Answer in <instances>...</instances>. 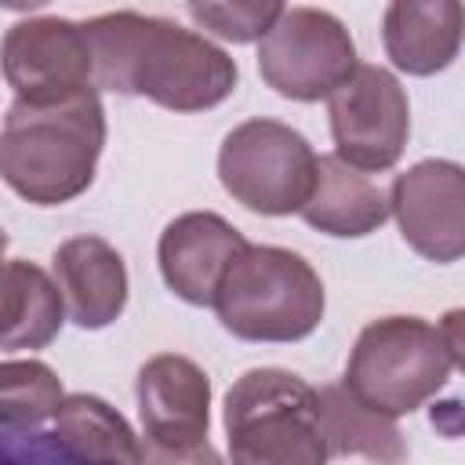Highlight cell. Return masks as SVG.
Here are the masks:
<instances>
[{"instance_id":"cell-1","label":"cell","mask_w":465,"mask_h":465,"mask_svg":"<svg viewBox=\"0 0 465 465\" xmlns=\"http://www.w3.org/2000/svg\"><path fill=\"white\" fill-rule=\"evenodd\" d=\"M80 25L91 44L94 91L142 94L171 113H203L236 91L232 54L171 18L105 11Z\"/></svg>"},{"instance_id":"cell-2","label":"cell","mask_w":465,"mask_h":465,"mask_svg":"<svg viewBox=\"0 0 465 465\" xmlns=\"http://www.w3.org/2000/svg\"><path fill=\"white\" fill-rule=\"evenodd\" d=\"M105 149V109L94 87L47 102H11L0 131V182L36 207L84 196Z\"/></svg>"},{"instance_id":"cell-3","label":"cell","mask_w":465,"mask_h":465,"mask_svg":"<svg viewBox=\"0 0 465 465\" xmlns=\"http://www.w3.org/2000/svg\"><path fill=\"white\" fill-rule=\"evenodd\" d=\"M461 312H447L440 323L421 316L371 320L349 352L341 385L367 411L396 421L425 407L461 367Z\"/></svg>"},{"instance_id":"cell-4","label":"cell","mask_w":465,"mask_h":465,"mask_svg":"<svg viewBox=\"0 0 465 465\" xmlns=\"http://www.w3.org/2000/svg\"><path fill=\"white\" fill-rule=\"evenodd\" d=\"M211 309L240 341H302L320 327L327 294L298 251L247 243L225 269Z\"/></svg>"},{"instance_id":"cell-5","label":"cell","mask_w":465,"mask_h":465,"mask_svg":"<svg viewBox=\"0 0 465 465\" xmlns=\"http://www.w3.org/2000/svg\"><path fill=\"white\" fill-rule=\"evenodd\" d=\"M229 465H327L316 389L283 367L243 371L222 407Z\"/></svg>"},{"instance_id":"cell-6","label":"cell","mask_w":465,"mask_h":465,"mask_svg":"<svg viewBox=\"0 0 465 465\" xmlns=\"http://www.w3.org/2000/svg\"><path fill=\"white\" fill-rule=\"evenodd\" d=\"M316 149L302 131L272 116L236 124L218 149L222 189L254 214H298L316 182Z\"/></svg>"},{"instance_id":"cell-7","label":"cell","mask_w":465,"mask_h":465,"mask_svg":"<svg viewBox=\"0 0 465 465\" xmlns=\"http://www.w3.org/2000/svg\"><path fill=\"white\" fill-rule=\"evenodd\" d=\"M356 40L320 7H283L269 33L258 40L262 80L291 102L331 98L356 69Z\"/></svg>"},{"instance_id":"cell-8","label":"cell","mask_w":465,"mask_h":465,"mask_svg":"<svg viewBox=\"0 0 465 465\" xmlns=\"http://www.w3.org/2000/svg\"><path fill=\"white\" fill-rule=\"evenodd\" d=\"M334 156L356 171H389L411 138V105L403 84L385 69L360 62L327 98Z\"/></svg>"},{"instance_id":"cell-9","label":"cell","mask_w":465,"mask_h":465,"mask_svg":"<svg viewBox=\"0 0 465 465\" xmlns=\"http://www.w3.org/2000/svg\"><path fill=\"white\" fill-rule=\"evenodd\" d=\"M0 73L15 102L47 105L94 87L91 44L80 22L36 15L15 22L0 40Z\"/></svg>"},{"instance_id":"cell-10","label":"cell","mask_w":465,"mask_h":465,"mask_svg":"<svg viewBox=\"0 0 465 465\" xmlns=\"http://www.w3.org/2000/svg\"><path fill=\"white\" fill-rule=\"evenodd\" d=\"M389 218L403 243L440 265L465 254V171L454 160H421L392 178Z\"/></svg>"},{"instance_id":"cell-11","label":"cell","mask_w":465,"mask_h":465,"mask_svg":"<svg viewBox=\"0 0 465 465\" xmlns=\"http://www.w3.org/2000/svg\"><path fill=\"white\" fill-rule=\"evenodd\" d=\"M247 247V236L214 211H185L163 225L156 243V262L167 291L185 305H214V291Z\"/></svg>"},{"instance_id":"cell-12","label":"cell","mask_w":465,"mask_h":465,"mask_svg":"<svg viewBox=\"0 0 465 465\" xmlns=\"http://www.w3.org/2000/svg\"><path fill=\"white\" fill-rule=\"evenodd\" d=\"M142 440L185 447L207 440L211 429V378L207 371L178 352H160L142 363L138 381Z\"/></svg>"},{"instance_id":"cell-13","label":"cell","mask_w":465,"mask_h":465,"mask_svg":"<svg viewBox=\"0 0 465 465\" xmlns=\"http://www.w3.org/2000/svg\"><path fill=\"white\" fill-rule=\"evenodd\" d=\"M51 276L58 283L69 320L84 331H102L116 323L127 309V265L120 251L102 236H73L58 243L51 258Z\"/></svg>"},{"instance_id":"cell-14","label":"cell","mask_w":465,"mask_h":465,"mask_svg":"<svg viewBox=\"0 0 465 465\" xmlns=\"http://www.w3.org/2000/svg\"><path fill=\"white\" fill-rule=\"evenodd\" d=\"M461 22L458 0H392L381 18L385 54L407 76H436L458 58Z\"/></svg>"},{"instance_id":"cell-15","label":"cell","mask_w":465,"mask_h":465,"mask_svg":"<svg viewBox=\"0 0 465 465\" xmlns=\"http://www.w3.org/2000/svg\"><path fill=\"white\" fill-rule=\"evenodd\" d=\"M298 214L305 218V225L327 236L360 240V236L378 232L389 222V196L371 174L327 153L316 160V182Z\"/></svg>"},{"instance_id":"cell-16","label":"cell","mask_w":465,"mask_h":465,"mask_svg":"<svg viewBox=\"0 0 465 465\" xmlns=\"http://www.w3.org/2000/svg\"><path fill=\"white\" fill-rule=\"evenodd\" d=\"M65 323L58 283L36 262H0V349H47Z\"/></svg>"},{"instance_id":"cell-17","label":"cell","mask_w":465,"mask_h":465,"mask_svg":"<svg viewBox=\"0 0 465 465\" xmlns=\"http://www.w3.org/2000/svg\"><path fill=\"white\" fill-rule=\"evenodd\" d=\"M51 421L54 440L73 465H138L142 458L127 418L94 392H69Z\"/></svg>"},{"instance_id":"cell-18","label":"cell","mask_w":465,"mask_h":465,"mask_svg":"<svg viewBox=\"0 0 465 465\" xmlns=\"http://www.w3.org/2000/svg\"><path fill=\"white\" fill-rule=\"evenodd\" d=\"M320 396V421L327 436L331 454H360L374 465H403L407 443L396 429V421L367 411L360 400L349 396L341 381L316 389Z\"/></svg>"},{"instance_id":"cell-19","label":"cell","mask_w":465,"mask_h":465,"mask_svg":"<svg viewBox=\"0 0 465 465\" xmlns=\"http://www.w3.org/2000/svg\"><path fill=\"white\" fill-rule=\"evenodd\" d=\"M62 400V378L44 360L0 363V429H40Z\"/></svg>"},{"instance_id":"cell-20","label":"cell","mask_w":465,"mask_h":465,"mask_svg":"<svg viewBox=\"0 0 465 465\" xmlns=\"http://www.w3.org/2000/svg\"><path fill=\"white\" fill-rule=\"evenodd\" d=\"M189 18L207 29L218 40L232 44H251L269 33V25L280 18L283 4H189Z\"/></svg>"},{"instance_id":"cell-21","label":"cell","mask_w":465,"mask_h":465,"mask_svg":"<svg viewBox=\"0 0 465 465\" xmlns=\"http://www.w3.org/2000/svg\"><path fill=\"white\" fill-rule=\"evenodd\" d=\"M138 447H142L138 465H225V458L214 450L211 440L185 443V447H167V443H153V440L138 436Z\"/></svg>"},{"instance_id":"cell-22","label":"cell","mask_w":465,"mask_h":465,"mask_svg":"<svg viewBox=\"0 0 465 465\" xmlns=\"http://www.w3.org/2000/svg\"><path fill=\"white\" fill-rule=\"evenodd\" d=\"M4 251H7V232H4V225H0V262H4Z\"/></svg>"}]
</instances>
